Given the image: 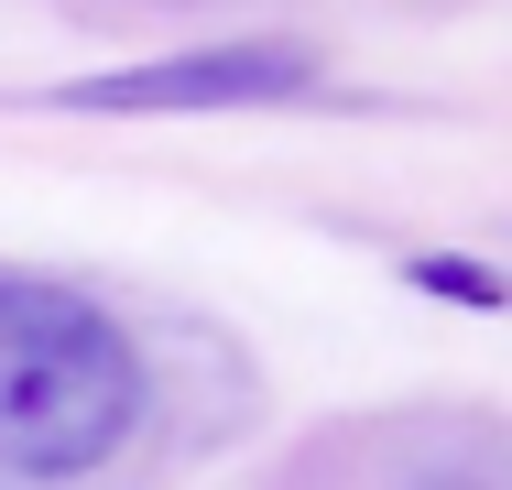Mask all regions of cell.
<instances>
[{
  "label": "cell",
  "instance_id": "6da1fadb",
  "mask_svg": "<svg viewBox=\"0 0 512 490\" xmlns=\"http://www.w3.org/2000/svg\"><path fill=\"white\" fill-rule=\"evenodd\" d=\"M142 349L99 294L0 273V480H88L142 425Z\"/></svg>",
  "mask_w": 512,
  "mask_h": 490
},
{
  "label": "cell",
  "instance_id": "7a4b0ae2",
  "mask_svg": "<svg viewBox=\"0 0 512 490\" xmlns=\"http://www.w3.org/2000/svg\"><path fill=\"white\" fill-rule=\"evenodd\" d=\"M316 44L295 33H251V44H186L153 66H109V77H66L55 109L88 120H175V109H273V98H316Z\"/></svg>",
  "mask_w": 512,
  "mask_h": 490
},
{
  "label": "cell",
  "instance_id": "3957f363",
  "mask_svg": "<svg viewBox=\"0 0 512 490\" xmlns=\"http://www.w3.org/2000/svg\"><path fill=\"white\" fill-rule=\"evenodd\" d=\"M404 284H425V294H458V305H480V316L502 305V273H480V262H436V251H425V262H404Z\"/></svg>",
  "mask_w": 512,
  "mask_h": 490
}]
</instances>
